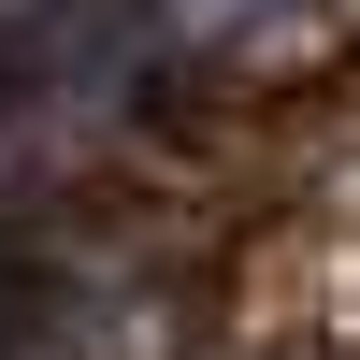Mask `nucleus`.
I'll list each match as a JSON object with an SVG mask.
<instances>
[{
	"mask_svg": "<svg viewBox=\"0 0 360 360\" xmlns=\"http://www.w3.org/2000/svg\"><path fill=\"white\" fill-rule=\"evenodd\" d=\"M259 15H288V0H144V29H159V58H217V44H245Z\"/></svg>",
	"mask_w": 360,
	"mask_h": 360,
	"instance_id": "1",
	"label": "nucleus"
}]
</instances>
